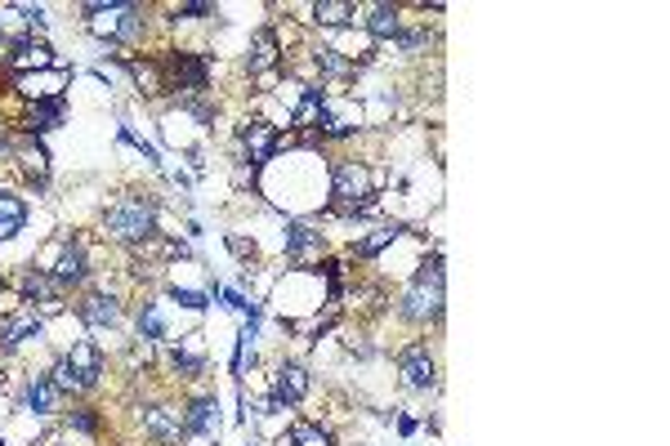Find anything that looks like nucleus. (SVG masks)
I'll return each mask as SVG.
<instances>
[{
  "label": "nucleus",
  "instance_id": "nucleus-1",
  "mask_svg": "<svg viewBox=\"0 0 670 446\" xmlns=\"http://www.w3.org/2000/svg\"><path fill=\"white\" fill-rule=\"evenodd\" d=\"M443 313H447V268H443V251H434L416 264L411 281L403 286L398 317L416 330H429V326H443Z\"/></svg>",
  "mask_w": 670,
  "mask_h": 446
},
{
  "label": "nucleus",
  "instance_id": "nucleus-2",
  "mask_svg": "<svg viewBox=\"0 0 670 446\" xmlns=\"http://www.w3.org/2000/svg\"><path fill=\"white\" fill-rule=\"evenodd\" d=\"M76 14H85V32L99 36L104 45H139L148 36V10L143 5H130V0H85L76 5Z\"/></svg>",
  "mask_w": 670,
  "mask_h": 446
},
{
  "label": "nucleus",
  "instance_id": "nucleus-3",
  "mask_svg": "<svg viewBox=\"0 0 670 446\" xmlns=\"http://www.w3.org/2000/svg\"><path fill=\"white\" fill-rule=\"evenodd\" d=\"M157 224H161V210H157V202L148 192H125L104 210V237L125 245V251H134V245L157 237Z\"/></svg>",
  "mask_w": 670,
  "mask_h": 446
},
{
  "label": "nucleus",
  "instance_id": "nucleus-4",
  "mask_svg": "<svg viewBox=\"0 0 670 446\" xmlns=\"http://www.w3.org/2000/svg\"><path fill=\"white\" fill-rule=\"evenodd\" d=\"M104 375H108V358H104V349L94 339L68 343V349L59 353V362L50 366V379H55V388L63 393V398H85V393H94L104 384Z\"/></svg>",
  "mask_w": 670,
  "mask_h": 446
},
{
  "label": "nucleus",
  "instance_id": "nucleus-5",
  "mask_svg": "<svg viewBox=\"0 0 670 446\" xmlns=\"http://www.w3.org/2000/svg\"><path fill=\"white\" fill-rule=\"evenodd\" d=\"M36 268H40V273H50V277L59 281L63 294L89 286V251H85V241H81L76 232L55 237V241H50V251H45V255L36 260Z\"/></svg>",
  "mask_w": 670,
  "mask_h": 446
},
{
  "label": "nucleus",
  "instance_id": "nucleus-6",
  "mask_svg": "<svg viewBox=\"0 0 670 446\" xmlns=\"http://www.w3.org/2000/svg\"><path fill=\"white\" fill-rule=\"evenodd\" d=\"M237 143H242V153H237V161H247V166H255V170H264L282 147H291V138H286L273 121H264V117H247L242 125H237Z\"/></svg>",
  "mask_w": 670,
  "mask_h": 446
},
{
  "label": "nucleus",
  "instance_id": "nucleus-7",
  "mask_svg": "<svg viewBox=\"0 0 670 446\" xmlns=\"http://www.w3.org/2000/svg\"><path fill=\"white\" fill-rule=\"evenodd\" d=\"M139 429L148 442L157 446H183L188 433H183V402H166V398H153V402H139Z\"/></svg>",
  "mask_w": 670,
  "mask_h": 446
},
{
  "label": "nucleus",
  "instance_id": "nucleus-8",
  "mask_svg": "<svg viewBox=\"0 0 670 446\" xmlns=\"http://www.w3.org/2000/svg\"><path fill=\"white\" fill-rule=\"evenodd\" d=\"M50 68H63V59L55 55V45L45 36H32V32L10 36V55H5L10 76H36V72H50Z\"/></svg>",
  "mask_w": 670,
  "mask_h": 446
},
{
  "label": "nucleus",
  "instance_id": "nucleus-9",
  "mask_svg": "<svg viewBox=\"0 0 670 446\" xmlns=\"http://www.w3.org/2000/svg\"><path fill=\"white\" fill-rule=\"evenodd\" d=\"M398 375H403V388H411V393H434L439 388L443 366H439V353L429 349V339L403 343L398 349Z\"/></svg>",
  "mask_w": 670,
  "mask_h": 446
},
{
  "label": "nucleus",
  "instance_id": "nucleus-10",
  "mask_svg": "<svg viewBox=\"0 0 670 446\" xmlns=\"http://www.w3.org/2000/svg\"><path fill=\"white\" fill-rule=\"evenodd\" d=\"M76 317H81L89 330H117V326L125 322V304H121L117 290L89 286V290H81V300H76Z\"/></svg>",
  "mask_w": 670,
  "mask_h": 446
},
{
  "label": "nucleus",
  "instance_id": "nucleus-11",
  "mask_svg": "<svg viewBox=\"0 0 670 446\" xmlns=\"http://www.w3.org/2000/svg\"><path fill=\"white\" fill-rule=\"evenodd\" d=\"M36 339H45V317L32 309V304H14V309H5L0 313V353H19L23 343H36Z\"/></svg>",
  "mask_w": 670,
  "mask_h": 446
},
{
  "label": "nucleus",
  "instance_id": "nucleus-12",
  "mask_svg": "<svg viewBox=\"0 0 670 446\" xmlns=\"http://www.w3.org/2000/svg\"><path fill=\"white\" fill-rule=\"evenodd\" d=\"M14 294H19L23 304H32L40 317L63 313V300H68V294L59 290V281H55L50 273H40L36 264H32V268H23V273L14 277Z\"/></svg>",
  "mask_w": 670,
  "mask_h": 446
},
{
  "label": "nucleus",
  "instance_id": "nucleus-13",
  "mask_svg": "<svg viewBox=\"0 0 670 446\" xmlns=\"http://www.w3.org/2000/svg\"><path fill=\"white\" fill-rule=\"evenodd\" d=\"M219 429H224V415H219V398L211 388L193 393V398L183 402V433L193 442H219Z\"/></svg>",
  "mask_w": 670,
  "mask_h": 446
},
{
  "label": "nucleus",
  "instance_id": "nucleus-14",
  "mask_svg": "<svg viewBox=\"0 0 670 446\" xmlns=\"http://www.w3.org/2000/svg\"><path fill=\"white\" fill-rule=\"evenodd\" d=\"M282 59H286V49H282V32H277V23H268V27H260V32L251 36V45H247V59H242V72H247L251 81H264V76L282 72Z\"/></svg>",
  "mask_w": 670,
  "mask_h": 446
},
{
  "label": "nucleus",
  "instance_id": "nucleus-15",
  "mask_svg": "<svg viewBox=\"0 0 670 446\" xmlns=\"http://www.w3.org/2000/svg\"><path fill=\"white\" fill-rule=\"evenodd\" d=\"M166 366H170L175 379H202L206 366H211L206 339L198 330H188L183 339H166Z\"/></svg>",
  "mask_w": 670,
  "mask_h": 446
},
{
  "label": "nucleus",
  "instance_id": "nucleus-16",
  "mask_svg": "<svg viewBox=\"0 0 670 446\" xmlns=\"http://www.w3.org/2000/svg\"><path fill=\"white\" fill-rule=\"evenodd\" d=\"M282 251H286V260H291L296 268H313V264L326 260V237L313 224H304V219H286Z\"/></svg>",
  "mask_w": 670,
  "mask_h": 446
},
{
  "label": "nucleus",
  "instance_id": "nucleus-17",
  "mask_svg": "<svg viewBox=\"0 0 670 446\" xmlns=\"http://www.w3.org/2000/svg\"><path fill=\"white\" fill-rule=\"evenodd\" d=\"M362 130V108H358V98H335L326 94V112H322V143H345Z\"/></svg>",
  "mask_w": 670,
  "mask_h": 446
},
{
  "label": "nucleus",
  "instance_id": "nucleus-18",
  "mask_svg": "<svg viewBox=\"0 0 670 446\" xmlns=\"http://www.w3.org/2000/svg\"><path fill=\"white\" fill-rule=\"evenodd\" d=\"M309 388H313V375L300 362H277L273 375H268V393L282 407H300L309 398Z\"/></svg>",
  "mask_w": 670,
  "mask_h": 446
},
{
  "label": "nucleus",
  "instance_id": "nucleus-19",
  "mask_svg": "<svg viewBox=\"0 0 670 446\" xmlns=\"http://www.w3.org/2000/svg\"><path fill=\"white\" fill-rule=\"evenodd\" d=\"M121 68H125V76L134 81V89L143 98H166V94H175L166 68H161V55H130Z\"/></svg>",
  "mask_w": 670,
  "mask_h": 446
},
{
  "label": "nucleus",
  "instance_id": "nucleus-20",
  "mask_svg": "<svg viewBox=\"0 0 670 446\" xmlns=\"http://www.w3.org/2000/svg\"><path fill=\"white\" fill-rule=\"evenodd\" d=\"M358 27L375 40V45H390L403 36V5H390V0H375V5H362L358 10Z\"/></svg>",
  "mask_w": 670,
  "mask_h": 446
},
{
  "label": "nucleus",
  "instance_id": "nucleus-21",
  "mask_svg": "<svg viewBox=\"0 0 670 446\" xmlns=\"http://www.w3.org/2000/svg\"><path fill=\"white\" fill-rule=\"evenodd\" d=\"M27 188H45L50 183V153H45V143L40 138H27L19 134V147H14V161H10Z\"/></svg>",
  "mask_w": 670,
  "mask_h": 446
},
{
  "label": "nucleus",
  "instance_id": "nucleus-22",
  "mask_svg": "<svg viewBox=\"0 0 670 446\" xmlns=\"http://www.w3.org/2000/svg\"><path fill=\"white\" fill-rule=\"evenodd\" d=\"M10 85L19 89L23 104H45V98H63V89L72 85V68H50V76H10Z\"/></svg>",
  "mask_w": 670,
  "mask_h": 446
},
{
  "label": "nucleus",
  "instance_id": "nucleus-23",
  "mask_svg": "<svg viewBox=\"0 0 670 446\" xmlns=\"http://www.w3.org/2000/svg\"><path fill=\"white\" fill-rule=\"evenodd\" d=\"M68 121V98H45V104H23V117H19V134L27 138H40Z\"/></svg>",
  "mask_w": 670,
  "mask_h": 446
},
{
  "label": "nucleus",
  "instance_id": "nucleus-24",
  "mask_svg": "<svg viewBox=\"0 0 670 446\" xmlns=\"http://www.w3.org/2000/svg\"><path fill=\"white\" fill-rule=\"evenodd\" d=\"M23 407H27L32 415H40V420H50V415H59V411H63V393L55 388L50 371H36V375H27Z\"/></svg>",
  "mask_w": 670,
  "mask_h": 446
},
{
  "label": "nucleus",
  "instance_id": "nucleus-25",
  "mask_svg": "<svg viewBox=\"0 0 670 446\" xmlns=\"http://www.w3.org/2000/svg\"><path fill=\"white\" fill-rule=\"evenodd\" d=\"M403 237H416V232H411L407 224H398V219H394V224H380V228H371L367 237H358V241L349 245V255H354V260H375L380 251H390V245L403 241Z\"/></svg>",
  "mask_w": 670,
  "mask_h": 446
},
{
  "label": "nucleus",
  "instance_id": "nucleus-26",
  "mask_svg": "<svg viewBox=\"0 0 670 446\" xmlns=\"http://www.w3.org/2000/svg\"><path fill=\"white\" fill-rule=\"evenodd\" d=\"M309 63H313V72L322 76V81H331V85H349V81H358V72L362 68H354L349 59H340L331 45H313L309 49Z\"/></svg>",
  "mask_w": 670,
  "mask_h": 446
},
{
  "label": "nucleus",
  "instance_id": "nucleus-27",
  "mask_svg": "<svg viewBox=\"0 0 670 446\" xmlns=\"http://www.w3.org/2000/svg\"><path fill=\"white\" fill-rule=\"evenodd\" d=\"M309 19H313V27L345 32V27L358 23V5H349V0H313V5H309Z\"/></svg>",
  "mask_w": 670,
  "mask_h": 446
},
{
  "label": "nucleus",
  "instance_id": "nucleus-28",
  "mask_svg": "<svg viewBox=\"0 0 670 446\" xmlns=\"http://www.w3.org/2000/svg\"><path fill=\"white\" fill-rule=\"evenodd\" d=\"M23 228H27V202H23L19 192L0 188V245L14 241Z\"/></svg>",
  "mask_w": 670,
  "mask_h": 446
},
{
  "label": "nucleus",
  "instance_id": "nucleus-29",
  "mask_svg": "<svg viewBox=\"0 0 670 446\" xmlns=\"http://www.w3.org/2000/svg\"><path fill=\"white\" fill-rule=\"evenodd\" d=\"M134 330H139V339H148V343H166V339H170V326H166L161 300H143V304H139V313H134Z\"/></svg>",
  "mask_w": 670,
  "mask_h": 446
},
{
  "label": "nucleus",
  "instance_id": "nucleus-30",
  "mask_svg": "<svg viewBox=\"0 0 670 446\" xmlns=\"http://www.w3.org/2000/svg\"><path fill=\"white\" fill-rule=\"evenodd\" d=\"M282 446H335L331 429L318 424V420H291V429H286V442Z\"/></svg>",
  "mask_w": 670,
  "mask_h": 446
},
{
  "label": "nucleus",
  "instance_id": "nucleus-31",
  "mask_svg": "<svg viewBox=\"0 0 670 446\" xmlns=\"http://www.w3.org/2000/svg\"><path fill=\"white\" fill-rule=\"evenodd\" d=\"M63 429L68 433H85V437H99L104 433V415L94 407H72V411H63Z\"/></svg>",
  "mask_w": 670,
  "mask_h": 446
},
{
  "label": "nucleus",
  "instance_id": "nucleus-32",
  "mask_svg": "<svg viewBox=\"0 0 670 446\" xmlns=\"http://www.w3.org/2000/svg\"><path fill=\"white\" fill-rule=\"evenodd\" d=\"M166 294L175 304H183V309H193V313H202L206 304H211V290H188V286H166Z\"/></svg>",
  "mask_w": 670,
  "mask_h": 446
},
{
  "label": "nucleus",
  "instance_id": "nucleus-33",
  "mask_svg": "<svg viewBox=\"0 0 670 446\" xmlns=\"http://www.w3.org/2000/svg\"><path fill=\"white\" fill-rule=\"evenodd\" d=\"M228 245H232V255H237V260H255V241L247 245L242 237H228Z\"/></svg>",
  "mask_w": 670,
  "mask_h": 446
},
{
  "label": "nucleus",
  "instance_id": "nucleus-34",
  "mask_svg": "<svg viewBox=\"0 0 670 446\" xmlns=\"http://www.w3.org/2000/svg\"><path fill=\"white\" fill-rule=\"evenodd\" d=\"M398 433H416V420L411 415H398Z\"/></svg>",
  "mask_w": 670,
  "mask_h": 446
},
{
  "label": "nucleus",
  "instance_id": "nucleus-35",
  "mask_svg": "<svg viewBox=\"0 0 670 446\" xmlns=\"http://www.w3.org/2000/svg\"><path fill=\"white\" fill-rule=\"evenodd\" d=\"M5 300H10V277L0 273V304H5Z\"/></svg>",
  "mask_w": 670,
  "mask_h": 446
},
{
  "label": "nucleus",
  "instance_id": "nucleus-36",
  "mask_svg": "<svg viewBox=\"0 0 670 446\" xmlns=\"http://www.w3.org/2000/svg\"><path fill=\"white\" fill-rule=\"evenodd\" d=\"M0 40H5V32H0Z\"/></svg>",
  "mask_w": 670,
  "mask_h": 446
},
{
  "label": "nucleus",
  "instance_id": "nucleus-37",
  "mask_svg": "<svg viewBox=\"0 0 670 446\" xmlns=\"http://www.w3.org/2000/svg\"><path fill=\"white\" fill-rule=\"evenodd\" d=\"M247 446H255V442H247Z\"/></svg>",
  "mask_w": 670,
  "mask_h": 446
}]
</instances>
